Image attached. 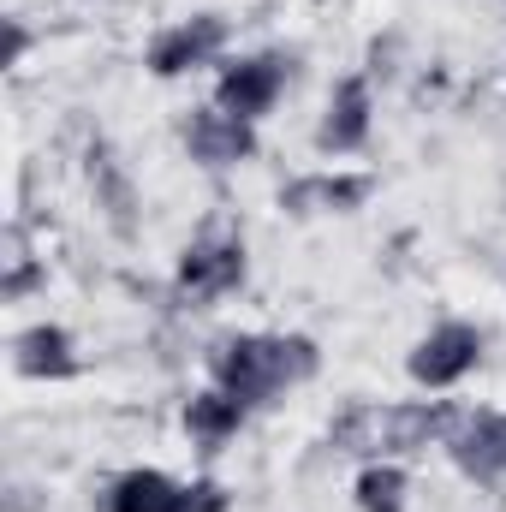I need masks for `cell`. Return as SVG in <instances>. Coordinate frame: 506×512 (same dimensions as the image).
<instances>
[{
  "label": "cell",
  "mask_w": 506,
  "mask_h": 512,
  "mask_svg": "<svg viewBox=\"0 0 506 512\" xmlns=\"http://www.w3.org/2000/svg\"><path fill=\"white\" fill-rule=\"evenodd\" d=\"M465 358H471V334H447V340H435V346H429V358H417V376L441 382V376H453Z\"/></svg>",
  "instance_id": "obj_1"
},
{
  "label": "cell",
  "mask_w": 506,
  "mask_h": 512,
  "mask_svg": "<svg viewBox=\"0 0 506 512\" xmlns=\"http://www.w3.org/2000/svg\"><path fill=\"white\" fill-rule=\"evenodd\" d=\"M120 512H173V495H167L155 477H143V483H131L126 489V507Z\"/></svg>",
  "instance_id": "obj_2"
}]
</instances>
